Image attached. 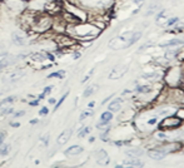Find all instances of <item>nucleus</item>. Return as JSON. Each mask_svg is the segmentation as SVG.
Wrapping results in <instances>:
<instances>
[{
  "instance_id": "47",
  "label": "nucleus",
  "mask_w": 184,
  "mask_h": 168,
  "mask_svg": "<svg viewBox=\"0 0 184 168\" xmlns=\"http://www.w3.org/2000/svg\"><path fill=\"white\" fill-rule=\"evenodd\" d=\"M38 122H39L38 119H32V120H30V124H36Z\"/></svg>"
},
{
  "instance_id": "20",
  "label": "nucleus",
  "mask_w": 184,
  "mask_h": 168,
  "mask_svg": "<svg viewBox=\"0 0 184 168\" xmlns=\"http://www.w3.org/2000/svg\"><path fill=\"white\" fill-rule=\"evenodd\" d=\"M135 92L136 93H140V94H148V93H152L153 92V87H150V86H136Z\"/></svg>"
},
{
  "instance_id": "22",
  "label": "nucleus",
  "mask_w": 184,
  "mask_h": 168,
  "mask_svg": "<svg viewBox=\"0 0 184 168\" xmlns=\"http://www.w3.org/2000/svg\"><path fill=\"white\" fill-rule=\"evenodd\" d=\"M15 99H17V97H15V95H10V97L4 98L3 101L0 102V108H3V107H9L10 104H13L15 102Z\"/></svg>"
},
{
  "instance_id": "23",
  "label": "nucleus",
  "mask_w": 184,
  "mask_h": 168,
  "mask_svg": "<svg viewBox=\"0 0 184 168\" xmlns=\"http://www.w3.org/2000/svg\"><path fill=\"white\" fill-rule=\"evenodd\" d=\"M180 21V19L178 17H173V18H168V20L165 21V24L164 26L165 28H170V26H174V25H177L178 23Z\"/></svg>"
},
{
  "instance_id": "21",
  "label": "nucleus",
  "mask_w": 184,
  "mask_h": 168,
  "mask_svg": "<svg viewBox=\"0 0 184 168\" xmlns=\"http://www.w3.org/2000/svg\"><path fill=\"white\" fill-rule=\"evenodd\" d=\"M173 113H174V108H170V107H163V108L158 109V114L159 116H163V117L172 116Z\"/></svg>"
},
{
  "instance_id": "32",
  "label": "nucleus",
  "mask_w": 184,
  "mask_h": 168,
  "mask_svg": "<svg viewBox=\"0 0 184 168\" xmlns=\"http://www.w3.org/2000/svg\"><path fill=\"white\" fill-rule=\"evenodd\" d=\"M167 137H168L167 133L163 132V131H160V129L155 133V138H157V139H160V141H164V139L167 138Z\"/></svg>"
},
{
  "instance_id": "36",
  "label": "nucleus",
  "mask_w": 184,
  "mask_h": 168,
  "mask_svg": "<svg viewBox=\"0 0 184 168\" xmlns=\"http://www.w3.org/2000/svg\"><path fill=\"white\" fill-rule=\"evenodd\" d=\"M147 123H148L149 126H154V124H157V123H158V117H153V118L148 119Z\"/></svg>"
},
{
  "instance_id": "4",
  "label": "nucleus",
  "mask_w": 184,
  "mask_h": 168,
  "mask_svg": "<svg viewBox=\"0 0 184 168\" xmlns=\"http://www.w3.org/2000/svg\"><path fill=\"white\" fill-rule=\"evenodd\" d=\"M164 79L170 87H178V84H180L183 79V69L179 67L169 68L164 75Z\"/></svg>"
},
{
  "instance_id": "5",
  "label": "nucleus",
  "mask_w": 184,
  "mask_h": 168,
  "mask_svg": "<svg viewBox=\"0 0 184 168\" xmlns=\"http://www.w3.org/2000/svg\"><path fill=\"white\" fill-rule=\"evenodd\" d=\"M183 124V119L179 118L178 116H168L162 119V122L158 124L160 131H165V129H175Z\"/></svg>"
},
{
  "instance_id": "2",
  "label": "nucleus",
  "mask_w": 184,
  "mask_h": 168,
  "mask_svg": "<svg viewBox=\"0 0 184 168\" xmlns=\"http://www.w3.org/2000/svg\"><path fill=\"white\" fill-rule=\"evenodd\" d=\"M53 15L48 13H35L33 23L30 25V30L35 34H45L51 30Z\"/></svg>"
},
{
  "instance_id": "45",
  "label": "nucleus",
  "mask_w": 184,
  "mask_h": 168,
  "mask_svg": "<svg viewBox=\"0 0 184 168\" xmlns=\"http://www.w3.org/2000/svg\"><path fill=\"white\" fill-rule=\"evenodd\" d=\"M112 98H113V95H109L108 98H106V99H104V101L102 102V104H105L106 102H109V101H110V99H112Z\"/></svg>"
},
{
  "instance_id": "14",
  "label": "nucleus",
  "mask_w": 184,
  "mask_h": 168,
  "mask_svg": "<svg viewBox=\"0 0 184 168\" xmlns=\"http://www.w3.org/2000/svg\"><path fill=\"white\" fill-rule=\"evenodd\" d=\"M83 151H84V149H83V147H80V146H72V147H69L68 149L64 151V154L68 156V157H73V156L80 154Z\"/></svg>"
},
{
  "instance_id": "52",
  "label": "nucleus",
  "mask_w": 184,
  "mask_h": 168,
  "mask_svg": "<svg viewBox=\"0 0 184 168\" xmlns=\"http://www.w3.org/2000/svg\"><path fill=\"white\" fill-rule=\"evenodd\" d=\"M183 137H184V131H183Z\"/></svg>"
},
{
  "instance_id": "40",
  "label": "nucleus",
  "mask_w": 184,
  "mask_h": 168,
  "mask_svg": "<svg viewBox=\"0 0 184 168\" xmlns=\"http://www.w3.org/2000/svg\"><path fill=\"white\" fill-rule=\"evenodd\" d=\"M4 139H5V133L3 132H0V146L4 143Z\"/></svg>"
},
{
  "instance_id": "25",
  "label": "nucleus",
  "mask_w": 184,
  "mask_h": 168,
  "mask_svg": "<svg viewBox=\"0 0 184 168\" xmlns=\"http://www.w3.org/2000/svg\"><path fill=\"white\" fill-rule=\"evenodd\" d=\"M113 119V113L110 110H106V112H103L102 116H100V120L102 122H105V123H109V122Z\"/></svg>"
},
{
  "instance_id": "49",
  "label": "nucleus",
  "mask_w": 184,
  "mask_h": 168,
  "mask_svg": "<svg viewBox=\"0 0 184 168\" xmlns=\"http://www.w3.org/2000/svg\"><path fill=\"white\" fill-rule=\"evenodd\" d=\"M21 2H24V3H29V2H32V0H21Z\"/></svg>"
},
{
  "instance_id": "16",
  "label": "nucleus",
  "mask_w": 184,
  "mask_h": 168,
  "mask_svg": "<svg viewBox=\"0 0 184 168\" xmlns=\"http://www.w3.org/2000/svg\"><path fill=\"white\" fill-rule=\"evenodd\" d=\"M24 72H21V70H15L13 73H10L9 75H8V80H9L10 83H15V82H18L23 77H24Z\"/></svg>"
},
{
  "instance_id": "10",
  "label": "nucleus",
  "mask_w": 184,
  "mask_h": 168,
  "mask_svg": "<svg viewBox=\"0 0 184 168\" xmlns=\"http://www.w3.org/2000/svg\"><path fill=\"white\" fill-rule=\"evenodd\" d=\"M167 154L168 153L164 149H150V151H148V156L152 159H154V161H162V159L165 158Z\"/></svg>"
},
{
  "instance_id": "50",
  "label": "nucleus",
  "mask_w": 184,
  "mask_h": 168,
  "mask_svg": "<svg viewBox=\"0 0 184 168\" xmlns=\"http://www.w3.org/2000/svg\"><path fill=\"white\" fill-rule=\"evenodd\" d=\"M182 84H184V73H183V79H182Z\"/></svg>"
},
{
  "instance_id": "26",
  "label": "nucleus",
  "mask_w": 184,
  "mask_h": 168,
  "mask_svg": "<svg viewBox=\"0 0 184 168\" xmlns=\"http://www.w3.org/2000/svg\"><path fill=\"white\" fill-rule=\"evenodd\" d=\"M53 90V86H48V87H45L44 88V90H43V93H40L39 95H38V99H39V101H43V99L47 97L50 92Z\"/></svg>"
},
{
  "instance_id": "35",
  "label": "nucleus",
  "mask_w": 184,
  "mask_h": 168,
  "mask_svg": "<svg viewBox=\"0 0 184 168\" xmlns=\"http://www.w3.org/2000/svg\"><path fill=\"white\" fill-rule=\"evenodd\" d=\"M48 113H49L48 107H43V108H40V110H39V116H47Z\"/></svg>"
},
{
  "instance_id": "38",
  "label": "nucleus",
  "mask_w": 184,
  "mask_h": 168,
  "mask_svg": "<svg viewBox=\"0 0 184 168\" xmlns=\"http://www.w3.org/2000/svg\"><path fill=\"white\" fill-rule=\"evenodd\" d=\"M175 116H178L179 118L184 119V108H180V109H177V114Z\"/></svg>"
},
{
  "instance_id": "1",
  "label": "nucleus",
  "mask_w": 184,
  "mask_h": 168,
  "mask_svg": "<svg viewBox=\"0 0 184 168\" xmlns=\"http://www.w3.org/2000/svg\"><path fill=\"white\" fill-rule=\"evenodd\" d=\"M70 3L85 10L89 17L91 14L94 17V15H104L110 10L114 5V0H70Z\"/></svg>"
},
{
  "instance_id": "30",
  "label": "nucleus",
  "mask_w": 184,
  "mask_h": 168,
  "mask_svg": "<svg viewBox=\"0 0 184 168\" xmlns=\"http://www.w3.org/2000/svg\"><path fill=\"white\" fill-rule=\"evenodd\" d=\"M115 168H143V163H142V162H136V163L130 164V166L119 164V166H115Z\"/></svg>"
},
{
  "instance_id": "7",
  "label": "nucleus",
  "mask_w": 184,
  "mask_h": 168,
  "mask_svg": "<svg viewBox=\"0 0 184 168\" xmlns=\"http://www.w3.org/2000/svg\"><path fill=\"white\" fill-rule=\"evenodd\" d=\"M128 72V65H123V64H119V65H115L112 69L110 74H109V79H119L121 78L123 75Z\"/></svg>"
},
{
  "instance_id": "48",
  "label": "nucleus",
  "mask_w": 184,
  "mask_h": 168,
  "mask_svg": "<svg viewBox=\"0 0 184 168\" xmlns=\"http://www.w3.org/2000/svg\"><path fill=\"white\" fill-rule=\"evenodd\" d=\"M95 141V138H94V137H90V138H89V142L91 143V142H94Z\"/></svg>"
},
{
  "instance_id": "53",
  "label": "nucleus",
  "mask_w": 184,
  "mask_h": 168,
  "mask_svg": "<svg viewBox=\"0 0 184 168\" xmlns=\"http://www.w3.org/2000/svg\"><path fill=\"white\" fill-rule=\"evenodd\" d=\"M55 168H59V167H55Z\"/></svg>"
},
{
  "instance_id": "12",
  "label": "nucleus",
  "mask_w": 184,
  "mask_h": 168,
  "mask_svg": "<svg viewBox=\"0 0 184 168\" xmlns=\"http://www.w3.org/2000/svg\"><path fill=\"white\" fill-rule=\"evenodd\" d=\"M29 59L32 62H35V63H44L48 60V57H47V53H43V51H38V53H32L29 55Z\"/></svg>"
},
{
  "instance_id": "11",
  "label": "nucleus",
  "mask_w": 184,
  "mask_h": 168,
  "mask_svg": "<svg viewBox=\"0 0 184 168\" xmlns=\"http://www.w3.org/2000/svg\"><path fill=\"white\" fill-rule=\"evenodd\" d=\"M72 134H73V128H66V129H64V131L59 134L58 139H57L58 144H60V146H61V144H65L69 139H70Z\"/></svg>"
},
{
  "instance_id": "8",
  "label": "nucleus",
  "mask_w": 184,
  "mask_h": 168,
  "mask_svg": "<svg viewBox=\"0 0 184 168\" xmlns=\"http://www.w3.org/2000/svg\"><path fill=\"white\" fill-rule=\"evenodd\" d=\"M180 45H184V39L182 38H173V39H169L167 42H162L158 44L159 48H175V47H180Z\"/></svg>"
},
{
  "instance_id": "41",
  "label": "nucleus",
  "mask_w": 184,
  "mask_h": 168,
  "mask_svg": "<svg viewBox=\"0 0 184 168\" xmlns=\"http://www.w3.org/2000/svg\"><path fill=\"white\" fill-rule=\"evenodd\" d=\"M39 102H40V101H39V99H35V101H32V102H30L29 104H30V105H32V107H36L38 104H39Z\"/></svg>"
},
{
  "instance_id": "19",
  "label": "nucleus",
  "mask_w": 184,
  "mask_h": 168,
  "mask_svg": "<svg viewBox=\"0 0 184 168\" xmlns=\"http://www.w3.org/2000/svg\"><path fill=\"white\" fill-rule=\"evenodd\" d=\"M125 153L129 156V157H135V158H138L139 156H142L143 154V149H140V148H136V147H134V148H130V149H127L125 151Z\"/></svg>"
},
{
  "instance_id": "46",
  "label": "nucleus",
  "mask_w": 184,
  "mask_h": 168,
  "mask_svg": "<svg viewBox=\"0 0 184 168\" xmlns=\"http://www.w3.org/2000/svg\"><path fill=\"white\" fill-rule=\"evenodd\" d=\"M94 105H95V102L93 101V102H90V103L88 104V108H90V109H91V108H94Z\"/></svg>"
},
{
  "instance_id": "44",
  "label": "nucleus",
  "mask_w": 184,
  "mask_h": 168,
  "mask_svg": "<svg viewBox=\"0 0 184 168\" xmlns=\"http://www.w3.org/2000/svg\"><path fill=\"white\" fill-rule=\"evenodd\" d=\"M132 2L134 3V4H136V5H140V4H143L145 0H132Z\"/></svg>"
},
{
  "instance_id": "42",
  "label": "nucleus",
  "mask_w": 184,
  "mask_h": 168,
  "mask_svg": "<svg viewBox=\"0 0 184 168\" xmlns=\"http://www.w3.org/2000/svg\"><path fill=\"white\" fill-rule=\"evenodd\" d=\"M48 102H49V104H54V105H55V104H57V99H55V98H49Z\"/></svg>"
},
{
  "instance_id": "37",
  "label": "nucleus",
  "mask_w": 184,
  "mask_h": 168,
  "mask_svg": "<svg viewBox=\"0 0 184 168\" xmlns=\"http://www.w3.org/2000/svg\"><path fill=\"white\" fill-rule=\"evenodd\" d=\"M41 142L44 143V146H48V143H49V133H47L44 137H41Z\"/></svg>"
},
{
  "instance_id": "18",
  "label": "nucleus",
  "mask_w": 184,
  "mask_h": 168,
  "mask_svg": "<svg viewBox=\"0 0 184 168\" xmlns=\"http://www.w3.org/2000/svg\"><path fill=\"white\" fill-rule=\"evenodd\" d=\"M98 86H97V84H93V86H89L85 90H84L83 92V98H89L90 95H93L94 93H95V92L98 90Z\"/></svg>"
},
{
  "instance_id": "28",
  "label": "nucleus",
  "mask_w": 184,
  "mask_h": 168,
  "mask_svg": "<svg viewBox=\"0 0 184 168\" xmlns=\"http://www.w3.org/2000/svg\"><path fill=\"white\" fill-rule=\"evenodd\" d=\"M10 144H5V143H3L2 146H0V156H6L8 153L10 152Z\"/></svg>"
},
{
  "instance_id": "24",
  "label": "nucleus",
  "mask_w": 184,
  "mask_h": 168,
  "mask_svg": "<svg viewBox=\"0 0 184 168\" xmlns=\"http://www.w3.org/2000/svg\"><path fill=\"white\" fill-rule=\"evenodd\" d=\"M65 77V70L63 69H59L57 72H53L48 75V78H58V79H63Z\"/></svg>"
},
{
  "instance_id": "31",
  "label": "nucleus",
  "mask_w": 184,
  "mask_h": 168,
  "mask_svg": "<svg viewBox=\"0 0 184 168\" xmlns=\"http://www.w3.org/2000/svg\"><path fill=\"white\" fill-rule=\"evenodd\" d=\"M68 95H69V92H65V93L63 94V97H61V98L59 99V101L57 102V104H55V107H54V110H58V109H59V107L64 103V101L66 99V97H68Z\"/></svg>"
},
{
  "instance_id": "6",
  "label": "nucleus",
  "mask_w": 184,
  "mask_h": 168,
  "mask_svg": "<svg viewBox=\"0 0 184 168\" xmlns=\"http://www.w3.org/2000/svg\"><path fill=\"white\" fill-rule=\"evenodd\" d=\"M11 42L18 47H24L28 43V36L23 30H15L11 33Z\"/></svg>"
},
{
  "instance_id": "33",
  "label": "nucleus",
  "mask_w": 184,
  "mask_h": 168,
  "mask_svg": "<svg viewBox=\"0 0 184 168\" xmlns=\"http://www.w3.org/2000/svg\"><path fill=\"white\" fill-rule=\"evenodd\" d=\"M25 114V110H19V112H14L13 113V118L14 119H17V118H20V117H23Z\"/></svg>"
},
{
  "instance_id": "13",
  "label": "nucleus",
  "mask_w": 184,
  "mask_h": 168,
  "mask_svg": "<svg viewBox=\"0 0 184 168\" xmlns=\"http://www.w3.org/2000/svg\"><path fill=\"white\" fill-rule=\"evenodd\" d=\"M121 104H123V98H115L109 103L108 105V110H110L112 113L119 112L121 109Z\"/></svg>"
},
{
  "instance_id": "51",
  "label": "nucleus",
  "mask_w": 184,
  "mask_h": 168,
  "mask_svg": "<svg viewBox=\"0 0 184 168\" xmlns=\"http://www.w3.org/2000/svg\"><path fill=\"white\" fill-rule=\"evenodd\" d=\"M182 102H183V103H184V97H183V98H182Z\"/></svg>"
},
{
  "instance_id": "9",
  "label": "nucleus",
  "mask_w": 184,
  "mask_h": 168,
  "mask_svg": "<svg viewBox=\"0 0 184 168\" xmlns=\"http://www.w3.org/2000/svg\"><path fill=\"white\" fill-rule=\"evenodd\" d=\"M95 158H97L98 164H100V166H106L110 162V158H109L108 153H106V151H104V149H99L95 153Z\"/></svg>"
},
{
  "instance_id": "34",
  "label": "nucleus",
  "mask_w": 184,
  "mask_h": 168,
  "mask_svg": "<svg viewBox=\"0 0 184 168\" xmlns=\"http://www.w3.org/2000/svg\"><path fill=\"white\" fill-rule=\"evenodd\" d=\"M94 70H95V69H94V68H93V69H91V70H90V72H89V73H88V74L85 75V78H84V79L81 80V83H85V82H88V80L90 79V77H91V75L94 74Z\"/></svg>"
},
{
  "instance_id": "3",
  "label": "nucleus",
  "mask_w": 184,
  "mask_h": 168,
  "mask_svg": "<svg viewBox=\"0 0 184 168\" xmlns=\"http://www.w3.org/2000/svg\"><path fill=\"white\" fill-rule=\"evenodd\" d=\"M133 33H134V30H128V32L119 34L118 36H115L114 39H112L109 42V47L115 49V50L127 49L129 47H132L133 45V40H132Z\"/></svg>"
},
{
  "instance_id": "17",
  "label": "nucleus",
  "mask_w": 184,
  "mask_h": 168,
  "mask_svg": "<svg viewBox=\"0 0 184 168\" xmlns=\"http://www.w3.org/2000/svg\"><path fill=\"white\" fill-rule=\"evenodd\" d=\"M163 75V73H159V72H150V73H144L142 74V78L143 79H147V80H157Z\"/></svg>"
},
{
  "instance_id": "15",
  "label": "nucleus",
  "mask_w": 184,
  "mask_h": 168,
  "mask_svg": "<svg viewBox=\"0 0 184 168\" xmlns=\"http://www.w3.org/2000/svg\"><path fill=\"white\" fill-rule=\"evenodd\" d=\"M168 20V10L167 9H163V10H160V13L157 15V19H155V23L159 25H164L165 24V21Z\"/></svg>"
},
{
  "instance_id": "27",
  "label": "nucleus",
  "mask_w": 184,
  "mask_h": 168,
  "mask_svg": "<svg viewBox=\"0 0 184 168\" xmlns=\"http://www.w3.org/2000/svg\"><path fill=\"white\" fill-rule=\"evenodd\" d=\"M94 114V112L91 110L90 108H88V109H85L84 112H81L80 113V117H79V119L80 120H84V119H87V118H89V117H91Z\"/></svg>"
},
{
  "instance_id": "39",
  "label": "nucleus",
  "mask_w": 184,
  "mask_h": 168,
  "mask_svg": "<svg viewBox=\"0 0 184 168\" xmlns=\"http://www.w3.org/2000/svg\"><path fill=\"white\" fill-rule=\"evenodd\" d=\"M81 57V53H79V51H76V50H74L73 51V59L74 60H76V59H79Z\"/></svg>"
},
{
  "instance_id": "29",
  "label": "nucleus",
  "mask_w": 184,
  "mask_h": 168,
  "mask_svg": "<svg viewBox=\"0 0 184 168\" xmlns=\"http://www.w3.org/2000/svg\"><path fill=\"white\" fill-rule=\"evenodd\" d=\"M90 131H91L90 127H83L80 131H79V133H78V137H79V138H84V137H85L87 134L90 133Z\"/></svg>"
},
{
  "instance_id": "43",
  "label": "nucleus",
  "mask_w": 184,
  "mask_h": 168,
  "mask_svg": "<svg viewBox=\"0 0 184 168\" xmlns=\"http://www.w3.org/2000/svg\"><path fill=\"white\" fill-rule=\"evenodd\" d=\"M10 126L14 127V128H18V127H20V123H19V122H11Z\"/></svg>"
}]
</instances>
